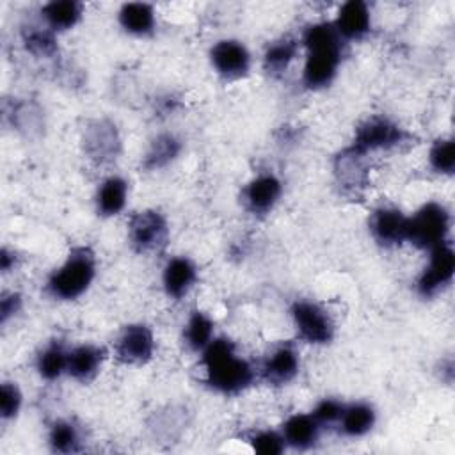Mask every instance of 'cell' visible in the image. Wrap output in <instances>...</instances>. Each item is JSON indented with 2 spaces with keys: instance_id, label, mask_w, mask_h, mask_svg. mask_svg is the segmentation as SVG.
I'll return each mask as SVG.
<instances>
[{
  "instance_id": "cell-12",
  "label": "cell",
  "mask_w": 455,
  "mask_h": 455,
  "mask_svg": "<svg viewBox=\"0 0 455 455\" xmlns=\"http://www.w3.org/2000/svg\"><path fill=\"white\" fill-rule=\"evenodd\" d=\"M332 171H334L336 181L343 190L359 192L368 183V174H370L368 155L359 151L354 146H348L336 155Z\"/></svg>"
},
{
  "instance_id": "cell-9",
  "label": "cell",
  "mask_w": 455,
  "mask_h": 455,
  "mask_svg": "<svg viewBox=\"0 0 455 455\" xmlns=\"http://www.w3.org/2000/svg\"><path fill=\"white\" fill-rule=\"evenodd\" d=\"M455 272V254L450 243H439L430 249V259L427 268L418 279V291L423 297H432L451 283Z\"/></svg>"
},
{
  "instance_id": "cell-18",
  "label": "cell",
  "mask_w": 455,
  "mask_h": 455,
  "mask_svg": "<svg viewBox=\"0 0 455 455\" xmlns=\"http://www.w3.org/2000/svg\"><path fill=\"white\" fill-rule=\"evenodd\" d=\"M103 363V350L96 345H78L68 352V370L75 380L89 382L92 380Z\"/></svg>"
},
{
  "instance_id": "cell-36",
  "label": "cell",
  "mask_w": 455,
  "mask_h": 455,
  "mask_svg": "<svg viewBox=\"0 0 455 455\" xmlns=\"http://www.w3.org/2000/svg\"><path fill=\"white\" fill-rule=\"evenodd\" d=\"M343 403L334 400V398H323L316 403V407L313 409V418L318 421V425H332L338 423L341 412H343Z\"/></svg>"
},
{
  "instance_id": "cell-1",
  "label": "cell",
  "mask_w": 455,
  "mask_h": 455,
  "mask_svg": "<svg viewBox=\"0 0 455 455\" xmlns=\"http://www.w3.org/2000/svg\"><path fill=\"white\" fill-rule=\"evenodd\" d=\"M201 366L210 387L224 395H236L254 380L252 366L236 354L235 345L226 338H213L201 352Z\"/></svg>"
},
{
  "instance_id": "cell-17",
  "label": "cell",
  "mask_w": 455,
  "mask_h": 455,
  "mask_svg": "<svg viewBox=\"0 0 455 455\" xmlns=\"http://www.w3.org/2000/svg\"><path fill=\"white\" fill-rule=\"evenodd\" d=\"M196 279H197V268L185 256L171 258L164 267L162 284L165 293L172 299H181L183 295H187L188 290L194 286Z\"/></svg>"
},
{
  "instance_id": "cell-35",
  "label": "cell",
  "mask_w": 455,
  "mask_h": 455,
  "mask_svg": "<svg viewBox=\"0 0 455 455\" xmlns=\"http://www.w3.org/2000/svg\"><path fill=\"white\" fill-rule=\"evenodd\" d=\"M181 416H183V414L178 412V411H174V409H169V411L162 412V414L156 418L155 425H153L155 434H156L158 437L167 439V441H169V439H174V437L183 430V427H185V421H183Z\"/></svg>"
},
{
  "instance_id": "cell-23",
  "label": "cell",
  "mask_w": 455,
  "mask_h": 455,
  "mask_svg": "<svg viewBox=\"0 0 455 455\" xmlns=\"http://www.w3.org/2000/svg\"><path fill=\"white\" fill-rule=\"evenodd\" d=\"M377 414L370 403L357 402L343 407V412L338 419L339 430L348 437H361L368 434L375 425Z\"/></svg>"
},
{
  "instance_id": "cell-31",
  "label": "cell",
  "mask_w": 455,
  "mask_h": 455,
  "mask_svg": "<svg viewBox=\"0 0 455 455\" xmlns=\"http://www.w3.org/2000/svg\"><path fill=\"white\" fill-rule=\"evenodd\" d=\"M302 43L306 50L320 48V46H336L343 44V37L336 30L332 21H318L309 25L302 34Z\"/></svg>"
},
{
  "instance_id": "cell-34",
  "label": "cell",
  "mask_w": 455,
  "mask_h": 455,
  "mask_svg": "<svg viewBox=\"0 0 455 455\" xmlns=\"http://www.w3.org/2000/svg\"><path fill=\"white\" fill-rule=\"evenodd\" d=\"M23 396L16 382H2L0 386V416L2 419H12L20 412Z\"/></svg>"
},
{
  "instance_id": "cell-5",
  "label": "cell",
  "mask_w": 455,
  "mask_h": 455,
  "mask_svg": "<svg viewBox=\"0 0 455 455\" xmlns=\"http://www.w3.org/2000/svg\"><path fill=\"white\" fill-rule=\"evenodd\" d=\"M128 238L132 247L140 254L158 252L165 247L169 238L165 217L156 210L135 213L128 224Z\"/></svg>"
},
{
  "instance_id": "cell-16",
  "label": "cell",
  "mask_w": 455,
  "mask_h": 455,
  "mask_svg": "<svg viewBox=\"0 0 455 455\" xmlns=\"http://www.w3.org/2000/svg\"><path fill=\"white\" fill-rule=\"evenodd\" d=\"M299 366L300 361L297 350L291 345H281L267 357L261 373L267 382L274 386H283L295 379V375L299 373Z\"/></svg>"
},
{
  "instance_id": "cell-22",
  "label": "cell",
  "mask_w": 455,
  "mask_h": 455,
  "mask_svg": "<svg viewBox=\"0 0 455 455\" xmlns=\"http://www.w3.org/2000/svg\"><path fill=\"white\" fill-rule=\"evenodd\" d=\"M41 16L55 34L73 28L82 18V4L75 0H53L43 5Z\"/></svg>"
},
{
  "instance_id": "cell-32",
  "label": "cell",
  "mask_w": 455,
  "mask_h": 455,
  "mask_svg": "<svg viewBox=\"0 0 455 455\" xmlns=\"http://www.w3.org/2000/svg\"><path fill=\"white\" fill-rule=\"evenodd\" d=\"M430 167L439 174H451L455 169V144L453 139H437L428 153Z\"/></svg>"
},
{
  "instance_id": "cell-37",
  "label": "cell",
  "mask_w": 455,
  "mask_h": 455,
  "mask_svg": "<svg viewBox=\"0 0 455 455\" xmlns=\"http://www.w3.org/2000/svg\"><path fill=\"white\" fill-rule=\"evenodd\" d=\"M21 309V297L20 293H5L2 297V302H0V322L2 323H7V320L11 316H14L18 311Z\"/></svg>"
},
{
  "instance_id": "cell-15",
  "label": "cell",
  "mask_w": 455,
  "mask_h": 455,
  "mask_svg": "<svg viewBox=\"0 0 455 455\" xmlns=\"http://www.w3.org/2000/svg\"><path fill=\"white\" fill-rule=\"evenodd\" d=\"M339 36L345 39H361L370 32L371 27V16L370 9L363 0H350L345 2L339 11L336 20L332 21Z\"/></svg>"
},
{
  "instance_id": "cell-2",
  "label": "cell",
  "mask_w": 455,
  "mask_h": 455,
  "mask_svg": "<svg viewBox=\"0 0 455 455\" xmlns=\"http://www.w3.org/2000/svg\"><path fill=\"white\" fill-rule=\"evenodd\" d=\"M96 275V259L89 247H76L66 261L55 268L48 281L46 291L59 300H73L84 295Z\"/></svg>"
},
{
  "instance_id": "cell-7",
  "label": "cell",
  "mask_w": 455,
  "mask_h": 455,
  "mask_svg": "<svg viewBox=\"0 0 455 455\" xmlns=\"http://www.w3.org/2000/svg\"><path fill=\"white\" fill-rule=\"evenodd\" d=\"M405 139L407 132L403 128H400L387 117L375 116L357 126L352 146L368 155L371 151L393 149L405 142Z\"/></svg>"
},
{
  "instance_id": "cell-28",
  "label": "cell",
  "mask_w": 455,
  "mask_h": 455,
  "mask_svg": "<svg viewBox=\"0 0 455 455\" xmlns=\"http://www.w3.org/2000/svg\"><path fill=\"white\" fill-rule=\"evenodd\" d=\"M185 343L194 352H203L213 339V322L203 311H194L185 325Z\"/></svg>"
},
{
  "instance_id": "cell-30",
  "label": "cell",
  "mask_w": 455,
  "mask_h": 455,
  "mask_svg": "<svg viewBox=\"0 0 455 455\" xmlns=\"http://www.w3.org/2000/svg\"><path fill=\"white\" fill-rule=\"evenodd\" d=\"M80 430L78 427L69 421V419H57L52 427H50V434H48V444L53 451L59 453H71V451H78L80 450Z\"/></svg>"
},
{
  "instance_id": "cell-27",
  "label": "cell",
  "mask_w": 455,
  "mask_h": 455,
  "mask_svg": "<svg viewBox=\"0 0 455 455\" xmlns=\"http://www.w3.org/2000/svg\"><path fill=\"white\" fill-rule=\"evenodd\" d=\"M21 39H23L25 48L36 57L50 59L59 50L55 32L46 25H27V27H23Z\"/></svg>"
},
{
  "instance_id": "cell-3",
  "label": "cell",
  "mask_w": 455,
  "mask_h": 455,
  "mask_svg": "<svg viewBox=\"0 0 455 455\" xmlns=\"http://www.w3.org/2000/svg\"><path fill=\"white\" fill-rule=\"evenodd\" d=\"M450 229V213L439 203L423 204L412 217H407V236L412 245L419 249H434L446 242Z\"/></svg>"
},
{
  "instance_id": "cell-38",
  "label": "cell",
  "mask_w": 455,
  "mask_h": 455,
  "mask_svg": "<svg viewBox=\"0 0 455 455\" xmlns=\"http://www.w3.org/2000/svg\"><path fill=\"white\" fill-rule=\"evenodd\" d=\"M14 261H16L14 252H9L7 249H2V254H0V267H2V270L9 272L11 267H14Z\"/></svg>"
},
{
  "instance_id": "cell-8",
  "label": "cell",
  "mask_w": 455,
  "mask_h": 455,
  "mask_svg": "<svg viewBox=\"0 0 455 455\" xmlns=\"http://www.w3.org/2000/svg\"><path fill=\"white\" fill-rule=\"evenodd\" d=\"M341 48L343 44L307 50V57L302 69V84L307 89H322L334 80L338 68L341 64Z\"/></svg>"
},
{
  "instance_id": "cell-13",
  "label": "cell",
  "mask_w": 455,
  "mask_h": 455,
  "mask_svg": "<svg viewBox=\"0 0 455 455\" xmlns=\"http://www.w3.org/2000/svg\"><path fill=\"white\" fill-rule=\"evenodd\" d=\"M283 192V185L279 181L277 176L267 172V174H259L256 178H252L243 192H242V199L245 208L254 213V215H263L268 213L275 203L279 201Z\"/></svg>"
},
{
  "instance_id": "cell-14",
  "label": "cell",
  "mask_w": 455,
  "mask_h": 455,
  "mask_svg": "<svg viewBox=\"0 0 455 455\" xmlns=\"http://www.w3.org/2000/svg\"><path fill=\"white\" fill-rule=\"evenodd\" d=\"M370 231L382 245L402 243L407 236V217L391 206H382L370 219Z\"/></svg>"
},
{
  "instance_id": "cell-4",
  "label": "cell",
  "mask_w": 455,
  "mask_h": 455,
  "mask_svg": "<svg viewBox=\"0 0 455 455\" xmlns=\"http://www.w3.org/2000/svg\"><path fill=\"white\" fill-rule=\"evenodd\" d=\"M85 155L96 164H110L121 153V137L114 121L107 117L91 119L82 132Z\"/></svg>"
},
{
  "instance_id": "cell-10",
  "label": "cell",
  "mask_w": 455,
  "mask_h": 455,
  "mask_svg": "<svg viewBox=\"0 0 455 455\" xmlns=\"http://www.w3.org/2000/svg\"><path fill=\"white\" fill-rule=\"evenodd\" d=\"M213 69L226 80H238L251 69V53L236 39H220L210 50Z\"/></svg>"
},
{
  "instance_id": "cell-26",
  "label": "cell",
  "mask_w": 455,
  "mask_h": 455,
  "mask_svg": "<svg viewBox=\"0 0 455 455\" xmlns=\"http://www.w3.org/2000/svg\"><path fill=\"white\" fill-rule=\"evenodd\" d=\"M299 44L291 37H283L270 43L263 53V68L270 75H281L295 59Z\"/></svg>"
},
{
  "instance_id": "cell-33",
  "label": "cell",
  "mask_w": 455,
  "mask_h": 455,
  "mask_svg": "<svg viewBox=\"0 0 455 455\" xmlns=\"http://www.w3.org/2000/svg\"><path fill=\"white\" fill-rule=\"evenodd\" d=\"M252 450L261 455H279L284 451V437L274 430H259L251 437Z\"/></svg>"
},
{
  "instance_id": "cell-29",
  "label": "cell",
  "mask_w": 455,
  "mask_h": 455,
  "mask_svg": "<svg viewBox=\"0 0 455 455\" xmlns=\"http://www.w3.org/2000/svg\"><path fill=\"white\" fill-rule=\"evenodd\" d=\"M68 352L69 350H66L57 341L44 347L36 359V368L41 379L44 380L59 379L68 370Z\"/></svg>"
},
{
  "instance_id": "cell-11",
  "label": "cell",
  "mask_w": 455,
  "mask_h": 455,
  "mask_svg": "<svg viewBox=\"0 0 455 455\" xmlns=\"http://www.w3.org/2000/svg\"><path fill=\"white\" fill-rule=\"evenodd\" d=\"M155 336L144 323H132L123 329L116 341V354L126 364H144L153 357Z\"/></svg>"
},
{
  "instance_id": "cell-20",
  "label": "cell",
  "mask_w": 455,
  "mask_h": 455,
  "mask_svg": "<svg viewBox=\"0 0 455 455\" xmlns=\"http://www.w3.org/2000/svg\"><path fill=\"white\" fill-rule=\"evenodd\" d=\"M284 443L295 450H307L318 441L320 425L313 414H293L283 425Z\"/></svg>"
},
{
  "instance_id": "cell-19",
  "label": "cell",
  "mask_w": 455,
  "mask_h": 455,
  "mask_svg": "<svg viewBox=\"0 0 455 455\" xmlns=\"http://www.w3.org/2000/svg\"><path fill=\"white\" fill-rule=\"evenodd\" d=\"M7 116L14 130L27 139H36L44 130V112L39 103L32 100L14 101Z\"/></svg>"
},
{
  "instance_id": "cell-21",
  "label": "cell",
  "mask_w": 455,
  "mask_h": 455,
  "mask_svg": "<svg viewBox=\"0 0 455 455\" xmlns=\"http://www.w3.org/2000/svg\"><path fill=\"white\" fill-rule=\"evenodd\" d=\"M117 20L119 25L133 36H149L155 30V9L144 2L123 4Z\"/></svg>"
},
{
  "instance_id": "cell-6",
  "label": "cell",
  "mask_w": 455,
  "mask_h": 455,
  "mask_svg": "<svg viewBox=\"0 0 455 455\" xmlns=\"http://www.w3.org/2000/svg\"><path fill=\"white\" fill-rule=\"evenodd\" d=\"M291 318L299 338L306 343L323 345L334 336V322L331 315L316 302L297 300L291 306Z\"/></svg>"
},
{
  "instance_id": "cell-24",
  "label": "cell",
  "mask_w": 455,
  "mask_h": 455,
  "mask_svg": "<svg viewBox=\"0 0 455 455\" xmlns=\"http://www.w3.org/2000/svg\"><path fill=\"white\" fill-rule=\"evenodd\" d=\"M128 199V183L121 176L107 178L96 192V208L103 217H114L123 212Z\"/></svg>"
},
{
  "instance_id": "cell-25",
  "label": "cell",
  "mask_w": 455,
  "mask_h": 455,
  "mask_svg": "<svg viewBox=\"0 0 455 455\" xmlns=\"http://www.w3.org/2000/svg\"><path fill=\"white\" fill-rule=\"evenodd\" d=\"M180 151H181V142L176 135L160 133L149 142V148L144 155L142 165L149 171L162 169V167L169 165L172 160H176Z\"/></svg>"
}]
</instances>
